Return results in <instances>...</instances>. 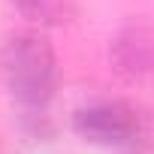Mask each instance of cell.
Instances as JSON below:
<instances>
[{
	"label": "cell",
	"instance_id": "6da1fadb",
	"mask_svg": "<svg viewBox=\"0 0 154 154\" xmlns=\"http://www.w3.org/2000/svg\"><path fill=\"white\" fill-rule=\"evenodd\" d=\"M0 75L6 91L27 109H42L57 88V60L51 39L39 30H18L3 42Z\"/></svg>",
	"mask_w": 154,
	"mask_h": 154
},
{
	"label": "cell",
	"instance_id": "7a4b0ae2",
	"mask_svg": "<svg viewBox=\"0 0 154 154\" xmlns=\"http://www.w3.org/2000/svg\"><path fill=\"white\" fill-rule=\"evenodd\" d=\"M82 139L94 145H133L145 148L151 139V121L127 100H94L82 106L72 118Z\"/></svg>",
	"mask_w": 154,
	"mask_h": 154
},
{
	"label": "cell",
	"instance_id": "3957f363",
	"mask_svg": "<svg viewBox=\"0 0 154 154\" xmlns=\"http://www.w3.org/2000/svg\"><path fill=\"white\" fill-rule=\"evenodd\" d=\"M109 60L127 85H154V24L133 21L121 27L109 45Z\"/></svg>",
	"mask_w": 154,
	"mask_h": 154
},
{
	"label": "cell",
	"instance_id": "277c9868",
	"mask_svg": "<svg viewBox=\"0 0 154 154\" xmlns=\"http://www.w3.org/2000/svg\"><path fill=\"white\" fill-rule=\"evenodd\" d=\"M12 6L36 24H66L75 18V0H12Z\"/></svg>",
	"mask_w": 154,
	"mask_h": 154
}]
</instances>
